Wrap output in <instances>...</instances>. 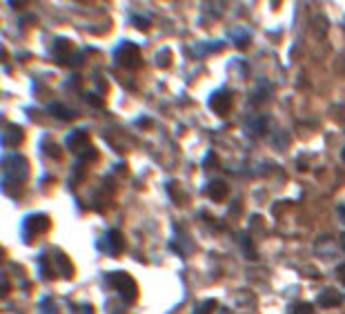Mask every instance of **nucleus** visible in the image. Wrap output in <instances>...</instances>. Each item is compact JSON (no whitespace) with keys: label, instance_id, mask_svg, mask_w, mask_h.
Segmentation results:
<instances>
[{"label":"nucleus","instance_id":"obj_1","mask_svg":"<svg viewBox=\"0 0 345 314\" xmlns=\"http://www.w3.org/2000/svg\"><path fill=\"white\" fill-rule=\"evenodd\" d=\"M2 165H4L2 174H4V180H7V183H13V185L25 183L27 176H29V163H27V158L20 154L4 156Z\"/></svg>","mask_w":345,"mask_h":314},{"label":"nucleus","instance_id":"obj_2","mask_svg":"<svg viewBox=\"0 0 345 314\" xmlns=\"http://www.w3.org/2000/svg\"><path fill=\"white\" fill-rule=\"evenodd\" d=\"M107 283L112 285V288L118 290V294H121V299L125 303H134L138 297V285L136 281L129 277L127 272H112L107 274Z\"/></svg>","mask_w":345,"mask_h":314},{"label":"nucleus","instance_id":"obj_3","mask_svg":"<svg viewBox=\"0 0 345 314\" xmlns=\"http://www.w3.org/2000/svg\"><path fill=\"white\" fill-rule=\"evenodd\" d=\"M114 58L121 67H127V69H136L141 65V49L138 45H134L132 40H123L121 45L114 49Z\"/></svg>","mask_w":345,"mask_h":314},{"label":"nucleus","instance_id":"obj_4","mask_svg":"<svg viewBox=\"0 0 345 314\" xmlns=\"http://www.w3.org/2000/svg\"><path fill=\"white\" fill-rule=\"evenodd\" d=\"M49 227V218L45 214H31L22 221V232H25V241H29L36 232H45Z\"/></svg>","mask_w":345,"mask_h":314},{"label":"nucleus","instance_id":"obj_5","mask_svg":"<svg viewBox=\"0 0 345 314\" xmlns=\"http://www.w3.org/2000/svg\"><path fill=\"white\" fill-rule=\"evenodd\" d=\"M209 107L212 112H216L218 116H227L229 109H232V96H229L227 89H218L209 96Z\"/></svg>","mask_w":345,"mask_h":314},{"label":"nucleus","instance_id":"obj_6","mask_svg":"<svg viewBox=\"0 0 345 314\" xmlns=\"http://www.w3.org/2000/svg\"><path fill=\"white\" fill-rule=\"evenodd\" d=\"M67 145H69L71 152H76L78 156H83L85 152L92 147V145H89V136H87V132H85V130H78V132H74V134H69Z\"/></svg>","mask_w":345,"mask_h":314},{"label":"nucleus","instance_id":"obj_7","mask_svg":"<svg viewBox=\"0 0 345 314\" xmlns=\"http://www.w3.org/2000/svg\"><path fill=\"white\" fill-rule=\"evenodd\" d=\"M105 241H107V250L109 254H121L123 247H125V241H123V234L118 230H109L107 236H105Z\"/></svg>","mask_w":345,"mask_h":314},{"label":"nucleus","instance_id":"obj_8","mask_svg":"<svg viewBox=\"0 0 345 314\" xmlns=\"http://www.w3.org/2000/svg\"><path fill=\"white\" fill-rule=\"evenodd\" d=\"M22 139H25V134H22V130L18 125H9L7 127V132H4V136H2V143L7 147H16V145H20Z\"/></svg>","mask_w":345,"mask_h":314},{"label":"nucleus","instance_id":"obj_9","mask_svg":"<svg viewBox=\"0 0 345 314\" xmlns=\"http://www.w3.org/2000/svg\"><path fill=\"white\" fill-rule=\"evenodd\" d=\"M207 196L214 198V201L225 198V196H227V185H225L223 180H212V183L207 185Z\"/></svg>","mask_w":345,"mask_h":314},{"label":"nucleus","instance_id":"obj_10","mask_svg":"<svg viewBox=\"0 0 345 314\" xmlns=\"http://www.w3.org/2000/svg\"><path fill=\"white\" fill-rule=\"evenodd\" d=\"M341 301H343V297L341 294H337L334 290H325L323 294L319 297V303L323 308H332V306H341Z\"/></svg>","mask_w":345,"mask_h":314},{"label":"nucleus","instance_id":"obj_11","mask_svg":"<svg viewBox=\"0 0 345 314\" xmlns=\"http://www.w3.org/2000/svg\"><path fill=\"white\" fill-rule=\"evenodd\" d=\"M49 112L54 114V116H58L60 121H71V118L76 116V112H74V109L65 107V105H60V103H54V105H49Z\"/></svg>","mask_w":345,"mask_h":314},{"label":"nucleus","instance_id":"obj_12","mask_svg":"<svg viewBox=\"0 0 345 314\" xmlns=\"http://www.w3.org/2000/svg\"><path fill=\"white\" fill-rule=\"evenodd\" d=\"M247 125H250V130H254L256 134H263V132L267 130L265 118H261V116H252L250 121H247Z\"/></svg>","mask_w":345,"mask_h":314},{"label":"nucleus","instance_id":"obj_13","mask_svg":"<svg viewBox=\"0 0 345 314\" xmlns=\"http://www.w3.org/2000/svg\"><path fill=\"white\" fill-rule=\"evenodd\" d=\"M218 303L214 301V299H207L205 303H200V306H196V314H209L212 310H216Z\"/></svg>","mask_w":345,"mask_h":314},{"label":"nucleus","instance_id":"obj_14","mask_svg":"<svg viewBox=\"0 0 345 314\" xmlns=\"http://www.w3.org/2000/svg\"><path fill=\"white\" fill-rule=\"evenodd\" d=\"M292 314H314V306L312 303H296Z\"/></svg>","mask_w":345,"mask_h":314},{"label":"nucleus","instance_id":"obj_15","mask_svg":"<svg viewBox=\"0 0 345 314\" xmlns=\"http://www.w3.org/2000/svg\"><path fill=\"white\" fill-rule=\"evenodd\" d=\"M132 22H134V27H138V29H143V31H147V29H150V18H143V16H132Z\"/></svg>","mask_w":345,"mask_h":314},{"label":"nucleus","instance_id":"obj_16","mask_svg":"<svg viewBox=\"0 0 345 314\" xmlns=\"http://www.w3.org/2000/svg\"><path fill=\"white\" fill-rule=\"evenodd\" d=\"M158 65H161V67H170V51H158Z\"/></svg>","mask_w":345,"mask_h":314},{"label":"nucleus","instance_id":"obj_17","mask_svg":"<svg viewBox=\"0 0 345 314\" xmlns=\"http://www.w3.org/2000/svg\"><path fill=\"white\" fill-rule=\"evenodd\" d=\"M337 272H339V279H341V283L345 285V263H343V265H339Z\"/></svg>","mask_w":345,"mask_h":314},{"label":"nucleus","instance_id":"obj_18","mask_svg":"<svg viewBox=\"0 0 345 314\" xmlns=\"http://www.w3.org/2000/svg\"><path fill=\"white\" fill-rule=\"evenodd\" d=\"M339 214H341L343 221H345V205H339Z\"/></svg>","mask_w":345,"mask_h":314},{"label":"nucleus","instance_id":"obj_19","mask_svg":"<svg viewBox=\"0 0 345 314\" xmlns=\"http://www.w3.org/2000/svg\"><path fill=\"white\" fill-rule=\"evenodd\" d=\"M343 160H345V150H343Z\"/></svg>","mask_w":345,"mask_h":314}]
</instances>
